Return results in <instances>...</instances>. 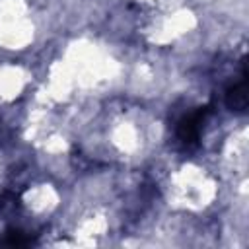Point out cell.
Returning <instances> with one entry per match:
<instances>
[{
	"label": "cell",
	"mask_w": 249,
	"mask_h": 249,
	"mask_svg": "<svg viewBox=\"0 0 249 249\" xmlns=\"http://www.w3.org/2000/svg\"><path fill=\"white\" fill-rule=\"evenodd\" d=\"M4 245H12V247H25V245H31L33 243V237L19 231V230H10L6 233V239L2 241Z\"/></svg>",
	"instance_id": "3957f363"
},
{
	"label": "cell",
	"mask_w": 249,
	"mask_h": 249,
	"mask_svg": "<svg viewBox=\"0 0 249 249\" xmlns=\"http://www.w3.org/2000/svg\"><path fill=\"white\" fill-rule=\"evenodd\" d=\"M226 105L231 111H245L247 109V74H245V70L241 74V80L228 89Z\"/></svg>",
	"instance_id": "7a4b0ae2"
},
{
	"label": "cell",
	"mask_w": 249,
	"mask_h": 249,
	"mask_svg": "<svg viewBox=\"0 0 249 249\" xmlns=\"http://www.w3.org/2000/svg\"><path fill=\"white\" fill-rule=\"evenodd\" d=\"M208 113H210V109H208V107H202V109L193 111L191 115H187V117L179 123V126H177V136H179V140H181L187 148L196 146V142H198V138H200L202 123H204V119H206Z\"/></svg>",
	"instance_id": "6da1fadb"
}]
</instances>
